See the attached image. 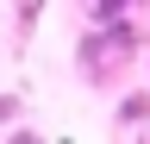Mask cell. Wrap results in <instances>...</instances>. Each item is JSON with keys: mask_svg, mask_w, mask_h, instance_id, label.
<instances>
[{"mask_svg": "<svg viewBox=\"0 0 150 144\" xmlns=\"http://www.w3.org/2000/svg\"><path fill=\"white\" fill-rule=\"evenodd\" d=\"M119 119H131V125H138V119H150V100H144V94H131V100H119Z\"/></svg>", "mask_w": 150, "mask_h": 144, "instance_id": "1", "label": "cell"}, {"mask_svg": "<svg viewBox=\"0 0 150 144\" xmlns=\"http://www.w3.org/2000/svg\"><path fill=\"white\" fill-rule=\"evenodd\" d=\"M13 106H19L13 94H0V125H6V119H13Z\"/></svg>", "mask_w": 150, "mask_h": 144, "instance_id": "2", "label": "cell"}, {"mask_svg": "<svg viewBox=\"0 0 150 144\" xmlns=\"http://www.w3.org/2000/svg\"><path fill=\"white\" fill-rule=\"evenodd\" d=\"M13 144H38V138H31V132H19V138H13Z\"/></svg>", "mask_w": 150, "mask_h": 144, "instance_id": "3", "label": "cell"}]
</instances>
